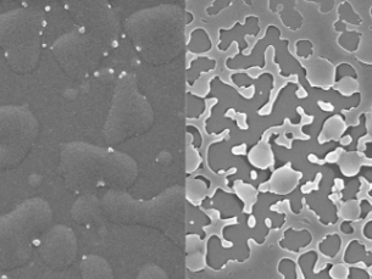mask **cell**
<instances>
[{
    "mask_svg": "<svg viewBox=\"0 0 372 279\" xmlns=\"http://www.w3.org/2000/svg\"><path fill=\"white\" fill-rule=\"evenodd\" d=\"M366 126H367V130L370 133V135L372 136V112H370L366 117Z\"/></svg>",
    "mask_w": 372,
    "mask_h": 279,
    "instance_id": "7",
    "label": "cell"
},
{
    "mask_svg": "<svg viewBox=\"0 0 372 279\" xmlns=\"http://www.w3.org/2000/svg\"><path fill=\"white\" fill-rule=\"evenodd\" d=\"M87 49L86 42L73 36L62 37L53 45L54 55L61 62L62 66L75 75L86 71L88 65Z\"/></svg>",
    "mask_w": 372,
    "mask_h": 279,
    "instance_id": "5",
    "label": "cell"
},
{
    "mask_svg": "<svg viewBox=\"0 0 372 279\" xmlns=\"http://www.w3.org/2000/svg\"><path fill=\"white\" fill-rule=\"evenodd\" d=\"M39 133L33 112L21 105L0 106V170L18 167L32 150Z\"/></svg>",
    "mask_w": 372,
    "mask_h": 279,
    "instance_id": "3",
    "label": "cell"
},
{
    "mask_svg": "<svg viewBox=\"0 0 372 279\" xmlns=\"http://www.w3.org/2000/svg\"><path fill=\"white\" fill-rule=\"evenodd\" d=\"M345 156H346V158H345V161H343L342 167H345L346 165H349V169L346 170L345 175H348V176H353L354 173L356 172V171H357V170L355 169V167L353 166V165H355V166L359 167V158H357V156H359V155H356V154H348V155H345Z\"/></svg>",
    "mask_w": 372,
    "mask_h": 279,
    "instance_id": "6",
    "label": "cell"
},
{
    "mask_svg": "<svg viewBox=\"0 0 372 279\" xmlns=\"http://www.w3.org/2000/svg\"><path fill=\"white\" fill-rule=\"evenodd\" d=\"M44 26L38 9L19 8L0 14V49L14 72L26 75L38 66Z\"/></svg>",
    "mask_w": 372,
    "mask_h": 279,
    "instance_id": "2",
    "label": "cell"
},
{
    "mask_svg": "<svg viewBox=\"0 0 372 279\" xmlns=\"http://www.w3.org/2000/svg\"><path fill=\"white\" fill-rule=\"evenodd\" d=\"M0 279H13V278L8 277V275H4V274H2V275H0Z\"/></svg>",
    "mask_w": 372,
    "mask_h": 279,
    "instance_id": "8",
    "label": "cell"
},
{
    "mask_svg": "<svg viewBox=\"0 0 372 279\" xmlns=\"http://www.w3.org/2000/svg\"><path fill=\"white\" fill-rule=\"evenodd\" d=\"M73 243L72 233L64 227H55L47 233L39 247V254L43 261L54 268L66 266L72 260Z\"/></svg>",
    "mask_w": 372,
    "mask_h": 279,
    "instance_id": "4",
    "label": "cell"
},
{
    "mask_svg": "<svg viewBox=\"0 0 372 279\" xmlns=\"http://www.w3.org/2000/svg\"><path fill=\"white\" fill-rule=\"evenodd\" d=\"M52 221V210L41 198H30L0 216V272L31 260L36 241Z\"/></svg>",
    "mask_w": 372,
    "mask_h": 279,
    "instance_id": "1",
    "label": "cell"
}]
</instances>
